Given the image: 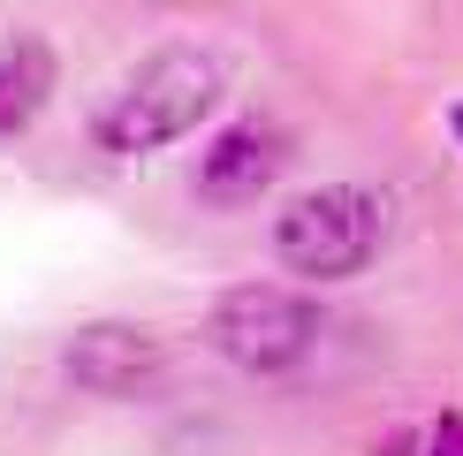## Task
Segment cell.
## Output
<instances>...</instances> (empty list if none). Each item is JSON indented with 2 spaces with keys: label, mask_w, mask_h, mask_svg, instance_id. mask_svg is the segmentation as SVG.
<instances>
[{
  "label": "cell",
  "mask_w": 463,
  "mask_h": 456,
  "mask_svg": "<svg viewBox=\"0 0 463 456\" xmlns=\"http://www.w3.org/2000/svg\"><path fill=\"white\" fill-rule=\"evenodd\" d=\"M213 107H221V62L198 46H160L107 91V107L91 114V145L114 160H137V152L190 138Z\"/></svg>",
  "instance_id": "cell-1"
},
{
  "label": "cell",
  "mask_w": 463,
  "mask_h": 456,
  "mask_svg": "<svg viewBox=\"0 0 463 456\" xmlns=\"http://www.w3.org/2000/svg\"><path fill=\"white\" fill-rule=\"evenodd\" d=\"M380 198L357 183H326V190H304V198L281 205L274 221V259L304 281H350L373 266L380 252Z\"/></svg>",
  "instance_id": "cell-2"
},
{
  "label": "cell",
  "mask_w": 463,
  "mask_h": 456,
  "mask_svg": "<svg viewBox=\"0 0 463 456\" xmlns=\"http://www.w3.org/2000/svg\"><path fill=\"white\" fill-rule=\"evenodd\" d=\"M205 342L243 373H288L319 342V312H312V297L281 290V281H236L205 312Z\"/></svg>",
  "instance_id": "cell-3"
},
{
  "label": "cell",
  "mask_w": 463,
  "mask_h": 456,
  "mask_svg": "<svg viewBox=\"0 0 463 456\" xmlns=\"http://www.w3.org/2000/svg\"><path fill=\"white\" fill-rule=\"evenodd\" d=\"M61 373L84 395H137L160 380V342H152V328H129V319H91L69 335Z\"/></svg>",
  "instance_id": "cell-4"
},
{
  "label": "cell",
  "mask_w": 463,
  "mask_h": 456,
  "mask_svg": "<svg viewBox=\"0 0 463 456\" xmlns=\"http://www.w3.org/2000/svg\"><path fill=\"white\" fill-rule=\"evenodd\" d=\"M288 167V138L274 122H228L213 145L198 152V198L205 205H259V190H274V176Z\"/></svg>",
  "instance_id": "cell-5"
},
{
  "label": "cell",
  "mask_w": 463,
  "mask_h": 456,
  "mask_svg": "<svg viewBox=\"0 0 463 456\" xmlns=\"http://www.w3.org/2000/svg\"><path fill=\"white\" fill-rule=\"evenodd\" d=\"M46 100H53V46L46 38H15L0 53V138L31 129Z\"/></svg>",
  "instance_id": "cell-6"
},
{
  "label": "cell",
  "mask_w": 463,
  "mask_h": 456,
  "mask_svg": "<svg viewBox=\"0 0 463 456\" xmlns=\"http://www.w3.org/2000/svg\"><path fill=\"white\" fill-rule=\"evenodd\" d=\"M433 456H463V418H440V433H433Z\"/></svg>",
  "instance_id": "cell-7"
},
{
  "label": "cell",
  "mask_w": 463,
  "mask_h": 456,
  "mask_svg": "<svg viewBox=\"0 0 463 456\" xmlns=\"http://www.w3.org/2000/svg\"><path fill=\"white\" fill-rule=\"evenodd\" d=\"M449 129H456V145H463V107H456V114H449Z\"/></svg>",
  "instance_id": "cell-8"
}]
</instances>
